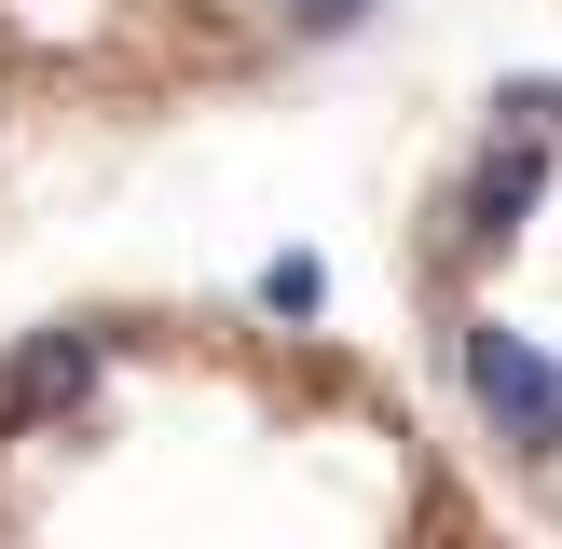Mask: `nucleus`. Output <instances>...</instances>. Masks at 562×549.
Listing matches in <instances>:
<instances>
[{"label": "nucleus", "mask_w": 562, "mask_h": 549, "mask_svg": "<svg viewBox=\"0 0 562 549\" xmlns=\"http://www.w3.org/2000/svg\"><path fill=\"white\" fill-rule=\"evenodd\" d=\"M357 14H371V0H289V27H302V42H329V27H357Z\"/></svg>", "instance_id": "obj_4"}, {"label": "nucleus", "mask_w": 562, "mask_h": 549, "mask_svg": "<svg viewBox=\"0 0 562 549\" xmlns=\"http://www.w3.org/2000/svg\"><path fill=\"white\" fill-rule=\"evenodd\" d=\"M97 371H110V329H27L14 357H0V439H27V426H69L82 399H97Z\"/></svg>", "instance_id": "obj_2"}, {"label": "nucleus", "mask_w": 562, "mask_h": 549, "mask_svg": "<svg viewBox=\"0 0 562 549\" xmlns=\"http://www.w3.org/2000/svg\"><path fill=\"white\" fill-rule=\"evenodd\" d=\"M453 371H467V399L494 412L508 453H562V357H536L508 316H467L453 329Z\"/></svg>", "instance_id": "obj_1"}, {"label": "nucleus", "mask_w": 562, "mask_h": 549, "mask_svg": "<svg viewBox=\"0 0 562 549\" xmlns=\"http://www.w3.org/2000/svg\"><path fill=\"white\" fill-rule=\"evenodd\" d=\"M536 192H549V152H536V124H508L481 165H467V192H453V234H467V247H508L521 220H536Z\"/></svg>", "instance_id": "obj_3"}]
</instances>
